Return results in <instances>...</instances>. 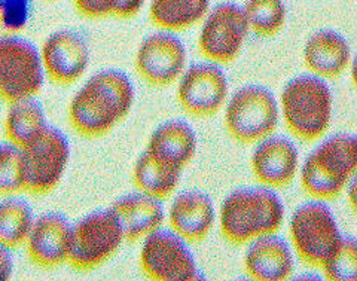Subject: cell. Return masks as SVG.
Returning a JSON list of instances; mask_svg holds the SVG:
<instances>
[{
  "instance_id": "obj_1",
  "label": "cell",
  "mask_w": 357,
  "mask_h": 281,
  "mask_svg": "<svg viewBox=\"0 0 357 281\" xmlns=\"http://www.w3.org/2000/svg\"><path fill=\"white\" fill-rule=\"evenodd\" d=\"M136 89L118 69L94 73L77 89L67 107L70 127L86 139H100L124 122L134 107Z\"/></svg>"
},
{
  "instance_id": "obj_2",
  "label": "cell",
  "mask_w": 357,
  "mask_h": 281,
  "mask_svg": "<svg viewBox=\"0 0 357 281\" xmlns=\"http://www.w3.org/2000/svg\"><path fill=\"white\" fill-rule=\"evenodd\" d=\"M218 219L223 238L245 245L259 235L280 232L286 211L277 190L259 185L232 190L222 201Z\"/></svg>"
},
{
  "instance_id": "obj_3",
  "label": "cell",
  "mask_w": 357,
  "mask_h": 281,
  "mask_svg": "<svg viewBox=\"0 0 357 281\" xmlns=\"http://www.w3.org/2000/svg\"><path fill=\"white\" fill-rule=\"evenodd\" d=\"M357 170V139L337 132L319 140L299 168V182L311 199L333 201L354 182Z\"/></svg>"
},
{
  "instance_id": "obj_4",
  "label": "cell",
  "mask_w": 357,
  "mask_h": 281,
  "mask_svg": "<svg viewBox=\"0 0 357 281\" xmlns=\"http://www.w3.org/2000/svg\"><path fill=\"white\" fill-rule=\"evenodd\" d=\"M280 119L301 142L316 143L328 134L333 118V94L328 81L311 73L290 79L278 98Z\"/></svg>"
},
{
  "instance_id": "obj_5",
  "label": "cell",
  "mask_w": 357,
  "mask_h": 281,
  "mask_svg": "<svg viewBox=\"0 0 357 281\" xmlns=\"http://www.w3.org/2000/svg\"><path fill=\"white\" fill-rule=\"evenodd\" d=\"M223 123L229 136L237 143L253 146L277 132L280 123L278 100L271 89L249 84L228 97Z\"/></svg>"
},
{
  "instance_id": "obj_6",
  "label": "cell",
  "mask_w": 357,
  "mask_h": 281,
  "mask_svg": "<svg viewBox=\"0 0 357 281\" xmlns=\"http://www.w3.org/2000/svg\"><path fill=\"white\" fill-rule=\"evenodd\" d=\"M335 213L326 201L310 199L292 213L289 244L295 257L308 266L320 268L342 238Z\"/></svg>"
},
{
  "instance_id": "obj_7",
  "label": "cell",
  "mask_w": 357,
  "mask_h": 281,
  "mask_svg": "<svg viewBox=\"0 0 357 281\" xmlns=\"http://www.w3.org/2000/svg\"><path fill=\"white\" fill-rule=\"evenodd\" d=\"M124 244L126 235L114 210L109 207L91 211L73 223L67 265L76 271H94L107 264Z\"/></svg>"
},
{
  "instance_id": "obj_8",
  "label": "cell",
  "mask_w": 357,
  "mask_h": 281,
  "mask_svg": "<svg viewBox=\"0 0 357 281\" xmlns=\"http://www.w3.org/2000/svg\"><path fill=\"white\" fill-rule=\"evenodd\" d=\"M47 81L35 43L14 35L0 36V100L38 97Z\"/></svg>"
},
{
  "instance_id": "obj_9",
  "label": "cell",
  "mask_w": 357,
  "mask_h": 281,
  "mask_svg": "<svg viewBox=\"0 0 357 281\" xmlns=\"http://www.w3.org/2000/svg\"><path fill=\"white\" fill-rule=\"evenodd\" d=\"M142 273L153 281L203 280L191 244L169 227L156 229L140 241Z\"/></svg>"
},
{
  "instance_id": "obj_10",
  "label": "cell",
  "mask_w": 357,
  "mask_h": 281,
  "mask_svg": "<svg viewBox=\"0 0 357 281\" xmlns=\"http://www.w3.org/2000/svg\"><path fill=\"white\" fill-rule=\"evenodd\" d=\"M26 164V194L48 195L61 183L70 162V142L57 127L48 126L22 148Z\"/></svg>"
},
{
  "instance_id": "obj_11",
  "label": "cell",
  "mask_w": 357,
  "mask_h": 281,
  "mask_svg": "<svg viewBox=\"0 0 357 281\" xmlns=\"http://www.w3.org/2000/svg\"><path fill=\"white\" fill-rule=\"evenodd\" d=\"M249 27L241 6L232 2H222L210 8L201 22L197 40L198 52L207 61L219 66L236 61L243 51Z\"/></svg>"
},
{
  "instance_id": "obj_12",
  "label": "cell",
  "mask_w": 357,
  "mask_h": 281,
  "mask_svg": "<svg viewBox=\"0 0 357 281\" xmlns=\"http://www.w3.org/2000/svg\"><path fill=\"white\" fill-rule=\"evenodd\" d=\"M177 103L194 118H210L225 107L229 97V81L222 66L198 61L188 66L177 81Z\"/></svg>"
},
{
  "instance_id": "obj_13",
  "label": "cell",
  "mask_w": 357,
  "mask_h": 281,
  "mask_svg": "<svg viewBox=\"0 0 357 281\" xmlns=\"http://www.w3.org/2000/svg\"><path fill=\"white\" fill-rule=\"evenodd\" d=\"M186 61V47L176 33L158 30L140 42L134 66L148 85L169 88L181 79L188 67Z\"/></svg>"
},
{
  "instance_id": "obj_14",
  "label": "cell",
  "mask_w": 357,
  "mask_h": 281,
  "mask_svg": "<svg viewBox=\"0 0 357 281\" xmlns=\"http://www.w3.org/2000/svg\"><path fill=\"white\" fill-rule=\"evenodd\" d=\"M47 79L59 86L79 82L86 73L91 52L86 40L72 30L54 31L39 50Z\"/></svg>"
},
{
  "instance_id": "obj_15",
  "label": "cell",
  "mask_w": 357,
  "mask_h": 281,
  "mask_svg": "<svg viewBox=\"0 0 357 281\" xmlns=\"http://www.w3.org/2000/svg\"><path fill=\"white\" fill-rule=\"evenodd\" d=\"M299 168V151L286 136L274 132L253 144L250 170L261 186L284 189L296 181Z\"/></svg>"
},
{
  "instance_id": "obj_16",
  "label": "cell",
  "mask_w": 357,
  "mask_h": 281,
  "mask_svg": "<svg viewBox=\"0 0 357 281\" xmlns=\"http://www.w3.org/2000/svg\"><path fill=\"white\" fill-rule=\"evenodd\" d=\"M73 223L59 211L36 216L24 249L36 266L54 269L67 265L72 249Z\"/></svg>"
},
{
  "instance_id": "obj_17",
  "label": "cell",
  "mask_w": 357,
  "mask_h": 281,
  "mask_svg": "<svg viewBox=\"0 0 357 281\" xmlns=\"http://www.w3.org/2000/svg\"><path fill=\"white\" fill-rule=\"evenodd\" d=\"M218 213L211 198L198 189L182 190L173 195L167 210V227L189 244L207 240L215 228Z\"/></svg>"
},
{
  "instance_id": "obj_18",
  "label": "cell",
  "mask_w": 357,
  "mask_h": 281,
  "mask_svg": "<svg viewBox=\"0 0 357 281\" xmlns=\"http://www.w3.org/2000/svg\"><path fill=\"white\" fill-rule=\"evenodd\" d=\"M243 264L252 280L284 281L294 275L295 253L278 234H265L245 244Z\"/></svg>"
},
{
  "instance_id": "obj_19",
  "label": "cell",
  "mask_w": 357,
  "mask_h": 281,
  "mask_svg": "<svg viewBox=\"0 0 357 281\" xmlns=\"http://www.w3.org/2000/svg\"><path fill=\"white\" fill-rule=\"evenodd\" d=\"M197 146V134L191 123L170 119L152 131L144 152L161 165L183 173L195 158Z\"/></svg>"
},
{
  "instance_id": "obj_20",
  "label": "cell",
  "mask_w": 357,
  "mask_h": 281,
  "mask_svg": "<svg viewBox=\"0 0 357 281\" xmlns=\"http://www.w3.org/2000/svg\"><path fill=\"white\" fill-rule=\"evenodd\" d=\"M110 208L116 215L126 235V243H140L165 227L167 210L164 201L140 190L119 197L112 202Z\"/></svg>"
},
{
  "instance_id": "obj_21",
  "label": "cell",
  "mask_w": 357,
  "mask_h": 281,
  "mask_svg": "<svg viewBox=\"0 0 357 281\" xmlns=\"http://www.w3.org/2000/svg\"><path fill=\"white\" fill-rule=\"evenodd\" d=\"M303 59L308 73L332 81L349 72L353 54L349 40L341 33L323 29L307 39Z\"/></svg>"
},
{
  "instance_id": "obj_22",
  "label": "cell",
  "mask_w": 357,
  "mask_h": 281,
  "mask_svg": "<svg viewBox=\"0 0 357 281\" xmlns=\"http://www.w3.org/2000/svg\"><path fill=\"white\" fill-rule=\"evenodd\" d=\"M50 126L47 112L38 97H29L8 103L3 131L8 142L22 149Z\"/></svg>"
},
{
  "instance_id": "obj_23",
  "label": "cell",
  "mask_w": 357,
  "mask_h": 281,
  "mask_svg": "<svg viewBox=\"0 0 357 281\" xmlns=\"http://www.w3.org/2000/svg\"><path fill=\"white\" fill-rule=\"evenodd\" d=\"M210 10V0H151L149 18L158 30L182 33L199 26Z\"/></svg>"
},
{
  "instance_id": "obj_24",
  "label": "cell",
  "mask_w": 357,
  "mask_h": 281,
  "mask_svg": "<svg viewBox=\"0 0 357 281\" xmlns=\"http://www.w3.org/2000/svg\"><path fill=\"white\" fill-rule=\"evenodd\" d=\"M182 174L181 172L161 165L146 152H143L134 162L132 183L140 192L165 201L177 192Z\"/></svg>"
},
{
  "instance_id": "obj_25",
  "label": "cell",
  "mask_w": 357,
  "mask_h": 281,
  "mask_svg": "<svg viewBox=\"0 0 357 281\" xmlns=\"http://www.w3.org/2000/svg\"><path fill=\"white\" fill-rule=\"evenodd\" d=\"M36 215L20 195L0 199V243L14 252L24 247Z\"/></svg>"
},
{
  "instance_id": "obj_26",
  "label": "cell",
  "mask_w": 357,
  "mask_h": 281,
  "mask_svg": "<svg viewBox=\"0 0 357 281\" xmlns=\"http://www.w3.org/2000/svg\"><path fill=\"white\" fill-rule=\"evenodd\" d=\"M241 9L249 31L264 39L275 38L287 20L284 0H245Z\"/></svg>"
},
{
  "instance_id": "obj_27",
  "label": "cell",
  "mask_w": 357,
  "mask_h": 281,
  "mask_svg": "<svg viewBox=\"0 0 357 281\" xmlns=\"http://www.w3.org/2000/svg\"><path fill=\"white\" fill-rule=\"evenodd\" d=\"M24 153L20 146L0 142V198L26 192Z\"/></svg>"
},
{
  "instance_id": "obj_28",
  "label": "cell",
  "mask_w": 357,
  "mask_h": 281,
  "mask_svg": "<svg viewBox=\"0 0 357 281\" xmlns=\"http://www.w3.org/2000/svg\"><path fill=\"white\" fill-rule=\"evenodd\" d=\"M320 269L331 281H354L357 278V244L354 237L342 235Z\"/></svg>"
},
{
  "instance_id": "obj_29",
  "label": "cell",
  "mask_w": 357,
  "mask_h": 281,
  "mask_svg": "<svg viewBox=\"0 0 357 281\" xmlns=\"http://www.w3.org/2000/svg\"><path fill=\"white\" fill-rule=\"evenodd\" d=\"M77 14L89 20L114 17L116 0H72Z\"/></svg>"
},
{
  "instance_id": "obj_30",
  "label": "cell",
  "mask_w": 357,
  "mask_h": 281,
  "mask_svg": "<svg viewBox=\"0 0 357 281\" xmlns=\"http://www.w3.org/2000/svg\"><path fill=\"white\" fill-rule=\"evenodd\" d=\"M148 0H116L114 17L121 20H130L137 17Z\"/></svg>"
},
{
  "instance_id": "obj_31",
  "label": "cell",
  "mask_w": 357,
  "mask_h": 281,
  "mask_svg": "<svg viewBox=\"0 0 357 281\" xmlns=\"http://www.w3.org/2000/svg\"><path fill=\"white\" fill-rule=\"evenodd\" d=\"M15 271L14 250L0 243V281H8L13 278Z\"/></svg>"
},
{
  "instance_id": "obj_32",
  "label": "cell",
  "mask_w": 357,
  "mask_h": 281,
  "mask_svg": "<svg viewBox=\"0 0 357 281\" xmlns=\"http://www.w3.org/2000/svg\"><path fill=\"white\" fill-rule=\"evenodd\" d=\"M43 2H54V0H43Z\"/></svg>"
}]
</instances>
